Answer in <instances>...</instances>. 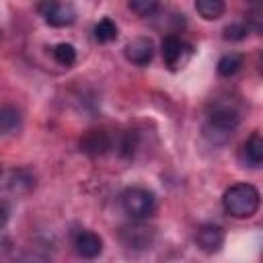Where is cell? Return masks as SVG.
I'll use <instances>...</instances> for the list:
<instances>
[{
	"label": "cell",
	"mask_w": 263,
	"mask_h": 263,
	"mask_svg": "<svg viewBox=\"0 0 263 263\" xmlns=\"http://www.w3.org/2000/svg\"><path fill=\"white\" fill-rule=\"evenodd\" d=\"M238 123H240V111L232 103H218L208 113V119L203 123V138L212 146H222L230 142Z\"/></svg>",
	"instance_id": "obj_1"
},
{
	"label": "cell",
	"mask_w": 263,
	"mask_h": 263,
	"mask_svg": "<svg viewBox=\"0 0 263 263\" xmlns=\"http://www.w3.org/2000/svg\"><path fill=\"white\" fill-rule=\"evenodd\" d=\"M261 195L259 189L251 183H234L222 195V205L228 216L232 218H253L259 210Z\"/></svg>",
	"instance_id": "obj_2"
},
{
	"label": "cell",
	"mask_w": 263,
	"mask_h": 263,
	"mask_svg": "<svg viewBox=\"0 0 263 263\" xmlns=\"http://www.w3.org/2000/svg\"><path fill=\"white\" fill-rule=\"evenodd\" d=\"M121 208L132 220H146L156 210V197L144 187H132L121 193Z\"/></svg>",
	"instance_id": "obj_3"
},
{
	"label": "cell",
	"mask_w": 263,
	"mask_h": 263,
	"mask_svg": "<svg viewBox=\"0 0 263 263\" xmlns=\"http://www.w3.org/2000/svg\"><path fill=\"white\" fill-rule=\"evenodd\" d=\"M37 12L51 27H70L76 21V8L68 0H39Z\"/></svg>",
	"instance_id": "obj_4"
},
{
	"label": "cell",
	"mask_w": 263,
	"mask_h": 263,
	"mask_svg": "<svg viewBox=\"0 0 263 263\" xmlns=\"http://www.w3.org/2000/svg\"><path fill=\"white\" fill-rule=\"evenodd\" d=\"M119 240L129 251H146L154 242V228L142 224V220H136L119 230Z\"/></svg>",
	"instance_id": "obj_5"
},
{
	"label": "cell",
	"mask_w": 263,
	"mask_h": 263,
	"mask_svg": "<svg viewBox=\"0 0 263 263\" xmlns=\"http://www.w3.org/2000/svg\"><path fill=\"white\" fill-rule=\"evenodd\" d=\"M160 51H162V60H164V66H168V70H179L185 66V62L189 60L191 55V45H187L179 35L171 33L162 39V45H160Z\"/></svg>",
	"instance_id": "obj_6"
},
{
	"label": "cell",
	"mask_w": 263,
	"mask_h": 263,
	"mask_svg": "<svg viewBox=\"0 0 263 263\" xmlns=\"http://www.w3.org/2000/svg\"><path fill=\"white\" fill-rule=\"evenodd\" d=\"M195 242L208 255L218 253L222 249V245H224V230H222V226H218V224H203V226H199L197 234H195Z\"/></svg>",
	"instance_id": "obj_7"
},
{
	"label": "cell",
	"mask_w": 263,
	"mask_h": 263,
	"mask_svg": "<svg viewBox=\"0 0 263 263\" xmlns=\"http://www.w3.org/2000/svg\"><path fill=\"white\" fill-rule=\"evenodd\" d=\"M76 253L84 259H95L103 253V238L92 230H78L72 238Z\"/></svg>",
	"instance_id": "obj_8"
},
{
	"label": "cell",
	"mask_w": 263,
	"mask_h": 263,
	"mask_svg": "<svg viewBox=\"0 0 263 263\" xmlns=\"http://www.w3.org/2000/svg\"><path fill=\"white\" fill-rule=\"evenodd\" d=\"M127 62L136 66H148L154 58V41L150 37H136L125 45Z\"/></svg>",
	"instance_id": "obj_9"
},
{
	"label": "cell",
	"mask_w": 263,
	"mask_h": 263,
	"mask_svg": "<svg viewBox=\"0 0 263 263\" xmlns=\"http://www.w3.org/2000/svg\"><path fill=\"white\" fill-rule=\"evenodd\" d=\"M111 148V136L105 129H90L80 140V150L88 156H103Z\"/></svg>",
	"instance_id": "obj_10"
},
{
	"label": "cell",
	"mask_w": 263,
	"mask_h": 263,
	"mask_svg": "<svg viewBox=\"0 0 263 263\" xmlns=\"http://www.w3.org/2000/svg\"><path fill=\"white\" fill-rule=\"evenodd\" d=\"M242 160L251 168H259L263 162V138L259 132H253L251 138L242 146Z\"/></svg>",
	"instance_id": "obj_11"
},
{
	"label": "cell",
	"mask_w": 263,
	"mask_h": 263,
	"mask_svg": "<svg viewBox=\"0 0 263 263\" xmlns=\"http://www.w3.org/2000/svg\"><path fill=\"white\" fill-rule=\"evenodd\" d=\"M18 125H21V113H18V109L12 107V105L0 103V136H6V134L16 132Z\"/></svg>",
	"instance_id": "obj_12"
},
{
	"label": "cell",
	"mask_w": 263,
	"mask_h": 263,
	"mask_svg": "<svg viewBox=\"0 0 263 263\" xmlns=\"http://www.w3.org/2000/svg\"><path fill=\"white\" fill-rule=\"evenodd\" d=\"M245 64V55L238 53V51H228L224 53L220 60H218V74L224 76V78H230L234 76Z\"/></svg>",
	"instance_id": "obj_13"
},
{
	"label": "cell",
	"mask_w": 263,
	"mask_h": 263,
	"mask_svg": "<svg viewBox=\"0 0 263 263\" xmlns=\"http://www.w3.org/2000/svg\"><path fill=\"white\" fill-rule=\"evenodd\" d=\"M195 10L203 21H216L224 14L226 2L224 0H195Z\"/></svg>",
	"instance_id": "obj_14"
},
{
	"label": "cell",
	"mask_w": 263,
	"mask_h": 263,
	"mask_svg": "<svg viewBox=\"0 0 263 263\" xmlns=\"http://www.w3.org/2000/svg\"><path fill=\"white\" fill-rule=\"evenodd\" d=\"M35 187V179L29 171L25 168H18V171H12L10 173V179H8V189L14 191V193H27Z\"/></svg>",
	"instance_id": "obj_15"
},
{
	"label": "cell",
	"mask_w": 263,
	"mask_h": 263,
	"mask_svg": "<svg viewBox=\"0 0 263 263\" xmlns=\"http://www.w3.org/2000/svg\"><path fill=\"white\" fill-rule=\"evenodd\" d=\"M92 33H95V39L99 43H109V41H115L117 39V25L109 16H105V18H101L95 25V31Z\"/></svg>",
	"instance_id": "obj_16"
},
{
	"label": "cell",
	"mask_w": 263,
	"mask_h": 263,
	"mask_svg": "<svg viewBox=\"0 0 263 263\" xmlns=\"http://www.w3.org/2000/svg\"><path fill=\"white\" fill-rule=\"evenodd\" d=\"M51 55H53V60L60 66H66V68H70L76 62V49L70 43H58V45H53L51 47Z\"/></svg>",
	"instance_id": "obj_17"
},
{
	"label": "cell",
	"mask_w": 263,
	"mask_h": 263,
	"mask_svg": "<svg viewBox=\"0 0 263 263\" xmlns=\"http://www.w3.org/2000/svg\"><path fill=\"white\" fill-rule=\"evenodd\" d=\"M127 6L134 14L146 18V16H152L158 10V0H127Z\"/></svg>",
	"instance_id": "obj_18"
},
{
	"label": "cell",
	"mask_w": 263,
	"mask_h": 263,
	"mask_svg": "<svg viewBox=\"0 0 263 263\" xmlns=\"http://www.w3.org/2000/svg\"><path fill=\"white\" fill-rule=\"evenodd\" d=\"M249 35V25L247 23H232L224 29V39L226 41H242Z\"/></svg>",
	"instance_id": "obj_19"
},
{
	"label": "cell",
	"mask_w": 263,
	"mask_h": 263,
	"mask_svg": "<svg viewBox=\"0 0 263 263\" xmlns=\"http://www.w3.org/2000/svg\"><path fill=\"white\" fill-rule=\"evenodd\" d=\"M8 216H10V210H8V205H6V203H0V228H4V226H6V222H8Z\"/></svg>",
	"instance_id": "obj_20"
}]
</instances>
